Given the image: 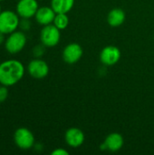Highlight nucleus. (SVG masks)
I'll use <instances>...</instances> for the list:
<instances>
[{
  "mask_svg": "<svg viewBox=\"0 0 154 155\" xmlns=\"http://www.w3.org/2000/svg\"><path fill=\"white\" fill-rule=\"evenodd\" d=\"M25 73V65L16 59H9L0 64V84L7 87L19 83Z\"/></svg>",
  "mask_w": 154,
  "mask_h": 155,
  "instance_id": "f257e3e1",
  "label": "nucleus"
},
{
  "mask_svg": "<svg viewBox=\"0 0 154 155\" xmlns=\"http://www.w3.org/2000/svg\"><path fill=\"white\" fill-rule=\"evenodd\" d=\"M27 38L24 31H15L8 35L5 41V48L10 54L20 53L25 46Z\"/></svg>",
  "mask_w": 154,
  "mask_h": 155,
  "instance_id": "f03ea898",
  "label": "nucleus"
},
{
  "mask_svg": "<svg viewBox=\"0 0 154 155\" xmlns=\"http://www.w3.org/2000/svg\"><path fill=\"white\" fill-rule=\"evenodd\" d=\"M20 24V16L12 10H2L0 13V32L9 35L17 30Z\"/></svg>",
  "mask_w": 154,
  "mask_h": 155,
  "instance_id": "7ed1b4c3",
  "label": "nucleus"
},
{
  "mask_svg": "<svg viewBox=\"0 0 154 155\" xmlns=\"http://www.w3.org/2000/svg\"><path fill=\"white\" fill-rule=\"evenodd\" d=\"M61 30L58 29L54 24H50L43 26L40 32V40L45 47H54L56 46L61 38Z\"/></svg>",
  "mask_w": 154,
  "mask_h": 155,
  "instance_id": "20e7f679",
  "label": "nucleus"
},
{
  "mask_svg": "<svg viewBox=\"0 0 154 155\" xmlns=\"http://www.w3.org/2000/svg\"><path fill=\"white\" fill-rule=\"evenodd\" d=\"M15 145L21 150H30L35 144L34 134L25 127H20L14 134Z\"/></svg>",
  "mask_w": 154,
  "mask_h": 155,
  "instance_id": "39448f33",
  "label": "nucleus"
},
{
  "mask_svg": "<svg viewBox=\"0 0 154 155\" xmlns=\"http://www.w3.org/2000/svg\"><path fill=\"white\" fill-rule=\"evenodd\" d=\"M29 75L34 79L45 78L49 74V66L47 63L41 58H34L27 65Z\"/></svg>",
  "mask_w": 154,
  "mask_h": 155,
  "instance_id": "423d86ee",
  "label": "nucleus"
},
{
  "mask_svg": "<svg viewBox=\"0 0 154 155\" xmlns=\"http://www.w3.org/2000/svg\"><path fill=\"white\" fill-rule=\"evenodd\" d=\"M39 8L37 0H18L15 12L20 18H32L35 15Z\"/></svg>",
  "mask_w": 154,
  "mask_h": 155,
  "instance_id": "0eeeda50",
  "label": "nucleus"
},
{
  "mask_svg": "<svg viewBox=\"0 0 154 155\" xmlns=\"http://www.w3.org/2000/svg\"><path fill=\"white\" fill-rule=\"evenodd\" d=\"M83 54H84L83 48L79 44L71 43L64 48L62 53V57L66 64H74L82 58Z\"/></svg>",
  "mask_w": 154,
  "mask_h": 155,
  "instance_id": "6e6552de",
  "label": "nucleus"
},
{
  "mask_svg": "<svg viewBox=\"0 0 154 155\" xmlns=\"http://www.w3.org/2000/svg\"><path fill=\"white\" fill-rule=\"evenodd\" d=\"M121 58V51L117 46L107 45L100 53V61L103 64L107 66L114 65Z\"/></svg>",
  "mask_w": 154,
  "mask_h": 155,
  "instance_id": "1a4fd4ad",
  "label": "nucleus"
},
{
  "mask_svg": "<svg viewBox=\"0 0 154 155\" xmlns=\"http://www.w3.org/2000/svg\"><path fill=\"white\" fill-rule=\"evenodd\" d=\"M123 143L124 141L122 134L118 133H112L105 138L103 143L101 145V150L115 153L123 148Z\"/></svg>",
  "mask_w": 154,
  "mask_h": 155,
  "instance_id": "9d476101",
  "label": "nucleus"
},
{
  "mask_svg": "<svg viewBox=\"0 0 154 155\" xmlns=\"http://www.w3.org/2000/svg\"><path fill=\"white\" fill-rule=\"evenodd\" d=\"M64 140L68 146L72 148H77L84 143L85 136L81 129L76 127H72L65 132Z\"/></svg>",
  "mask_w": 154,
  "mask_h": 155,
  "instance_id": "9b49d317",
  "label": "nucleus"
},
{
  "mask_svg": "<svg viewBox=\"0 0 154 155\" xmlns=\"http://www.w3.org/2000/svg\"><path fill=\"white\" fill-rule=\"evenodd\" d=\"M55 15L56 13L54 11V9L51 6H41L38 8L34 15V18L39 25L44 26L53 24Z\"/></svg>",
  "mask_w": 154,
  "mask_h": 155,
  "instance_id": "f8f14e48",
  "label": "nucleus"
},
{
  "mask_svg": "<svg viewBox=\"0 0 154 155\" xmlns=\"http://www.w3.org/2000/svg\"><path fill=\"white\" fill-rule=\"evenodd\" d=\"M126 15L123 9L121 8H113L112 9L107 15V23L110 26L118 27L122 25L125 21Z\"/></svg>",
  "mask_w": 154,
  "mask_h": 155,
  "instance_id": "ddd939ff",
  "label": "nucleus"
},
{
  "mask_svg": "<svg viewBox=\"0 0 154 155\" xmlns=\"http://www.w3.org/2000/svg\"><path fill=\"white\" fill-rule=\"evenodd\" d=\"M74 0H51V7L56 14H67L74 7Z\"/></svg>",
  "mask_w": 154,
  "mask_h": 155,
  "instance_id": "4468645a",
  "label": "nucleus"
},
{
  "mask_svg": "<svg viewBox=\"0 0 154 155\" xmlns=\"http://www.w3.org/2000/svg\"><path fill=\"white\" fill-rule=\"evenodd\" d=\"M53 24L60 30H64L69 25V18L67 14H56Z\"/></svg>",
  "mask_w": 154,
  "mask_h": 155,
  "instance_id": "2eb2a0df",
  "label": "nucleus"
},
{
  "mask_svg": "<svg viewBox=\"0 0 154 155\" xmlns=\"http://www.w3.org/2000/svg\"><path fill=\"white\" fill-rule=\"evenodd\" d=\"M44 45L43 44L37 45L33 48V54L35 58H41L44 54Z\"/></svg>",
  "mask_w": 154,
  "mask_h": 155,
  "instance_id": "dca6fc26",
  "label": "nucleus"
},
{
  "mask_svg": "<svg viewBox=\"0 0 154 155\" xmlns=\"http://www.w3.org/2000/svg\"><path fill=\"white\" fill-rule=\"evenodd\" d=\"M19 27L22 31L26 32L31 28V22L30 19L28 18H21L20 19V24H19Z\"/></svg>",
  "mask_w": 154,
  "mask_h": 155,
  "instance_id": "f3484780",
  "label": "nucleus"
},
{
  "mask_svg": "<svg viewBox=\"0 0 154 155\" xmlns=\"http://www.w3.org/2000/svg\"><path fill=\"white\" fill-rule=\"evenodd\" d=\"M8 97V89L7 86L0 84V104L4 103Z\"/></svg>",
  "mask_w": 154,
  "mask_h": 155,
  "instance_id": "a211bd4d",
  "label": "nucleus"
},
{
  "mask_svg": "<svg viewBox=\"0 0 154 155\" xmlns=\"http://www.w3.org/2000/svg\"><path fill=\"white\" fill-rule=\"evenodd\" d=\"M52 155H68L69 154V152L66 151L65 149L64 148H56L55 150H54L52 153Z\"/></svg>",
  "mask_w": 154,
  "mask_h": 155,
  "instance_id": "6ab92c4d",
  "label": "nucleus"
},
{
  "mask_svg": "<svg viewBox=\"0 0 154 155\" xmlns=\"http://www.w3.org/2000/svg\"><path fill=\"white\" fill-rule=\"evenodd\" d=\"M5 34L1 33L0 32V45H2L3 44H5Z\"/></svg>",
  "mask_w": 154,
  "mask_h": 155,
  "instance_id": "aec40b11",
  "label": "nucleus"
},
{
  "mask_svg": "<svg viewBox=\"0 0 154 155\" xmlns=\"http://www.w3.org/2000/svg\"><path fill=\"white\" fill-rule=\"evenodd\" d=\"M2 12V7H1V5H0V13Z\"/></svg>",
  "mask_w": 154,
  "mask_h": 155,
  "instance_id": "412c9836",
  "label": "nucleus"
},
{
  "mask_svg": "<svg viewBox=\"0 0 154 155\" xmlns=\"http://www.w3.org/2000/svg\"><path fill=\"white\" fill-rule=\"evenodd\" d=\"M2 1H5V0H0V2H2Z\"/></svg>",
  "mask_w": 154,
  "mask_h": 155,
  "instance_id": "4be33fe9",
  "label": "nucleus"
}]
</instances>
